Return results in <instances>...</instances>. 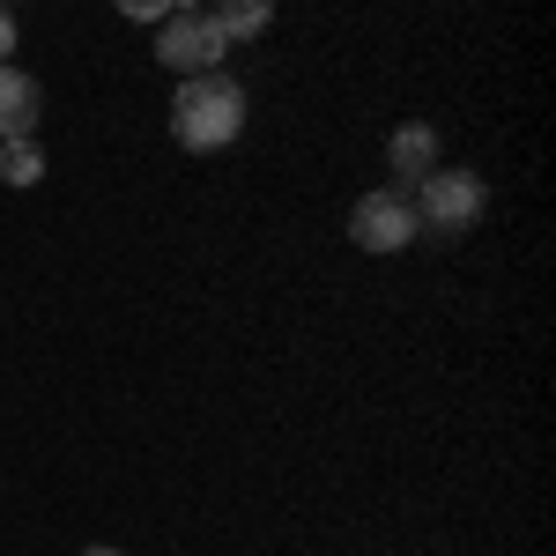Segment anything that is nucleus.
<instances>
[{
	"instance_id": "nucleus-1",
	"label": "nucleus",
	"mask_w": 556,
	"mask_h": 556,
	"mask_svg": "<svg viewBox=\"0 0 556 556\" xmlns=\"http://www.w3.org/2000/svg\"><path fill=\"white\" fill-rule=\"evenodd\" d=\"M172 134L178 149H230L238 134H245V89L230 83V75H193V83H178L172 97Z\"/></svg>"
},
{
	"instance_id": "nucleus-2",
	"label": "nucleus",
	"mask_w": 556,
	"mask_h": 556,
	"mask_svg": "<svg viewBox=\"0 0 556 556\" xmlns=\"http://www.w3.org/2000/svg\"><path fill=\"white\" fill-rule=\"evenodd\" d=\"M408 208H416V230L430 223V230L460 238L475 215L490 208V193H482V178H475V172H445V164H438V172H430L424 186H416V201H408Z\"/></svg>"
},
{
	"instance_id": "nucleus-3",
	"label": "nucleus",
	"mask_w": 556,
	"mask_h": 556,
	"mask_svg": "<svg viewBox=\"0 0 556 556\" xmlns=\"http://www.w3.org/2000/svg\"><path fill=\"white\" fill-rule=\"evenodd\" d=\"M223 52L230 45L215 38V23L201 15V8H172V23H164V38H156V60L172 67V75H223Z\"/></svg>"
},
{
	"instance_id": "nucleus-4",
	"label": "nucleus",
	"mask_w": 556,
	"mask_h": 556,
	"mask_svg": "<svg viewBox=\"0 0 556 556\" xmlns=\"http://www.w3.org/2000/svg\"><path fill=\"white\" fill-rule=\"evenodd\" d=\"M349 238H356L364 253H408V245H416V208H408V193H393V186L364 193V201L349 208Z\"/></svg>"
},
{
	"instance_id": "nucleus-5",
	"label": "nucleus",
	"mask_w": 556,
	"mask_h": 556,
	"mask_svg": "<svg viewBox=\"0 0 556 556\" xmlns=\"http://www.w3.org/2000/svg\"><path fill=\"white\" fill-rule=\"evenodd\" d=\"M38 119H45V89L8 60L0 67V141H38Z\"/></svg>"
},
{
	"instance_id": "nucleus-6",
	"label": "nucleus",
	"mask_w": 556,
	"mask_h": 556,
	"mask_svg": "<svg viewBox=\"0 0 556 556\" xmlns=\"http://www.w3.org/2000/svg\"><path fill=\"white\" fill-rule=\"evenodd\" d=\"M386 164H393V178H416L424 186L430 172H438V127H393V141H386Z\"/></svg>"
},
{
	"instance_id": "nucleus-7",
	"label": "nucleus",
	"mask_w": 556,
	"mask_h": 556,
	"mask_svg": "<svg viewBox=\"0 0 556 556\" xmlns=\"http://www.w3.org/2000/svg\"><path fill=\"white\" fill-rule=\"evenodd\" d=\"M208 23H215V38H223V45H230V38H260V30H267V0H230V8H215Z\"/></svg>"
},
{
	"instance_id": "nucleus-8",
	"label": "nucleus",
	"mask_w": 556,
	"mask_h": 556,
	"mask_svg": "<svg viewBox=\"0 0 556 556\" xmlns=\"http://www.w3.org/2000/svg\"><path fill=\"white\" fill-rule=\"evenodd\" d=\"M0 178H8V186H38L45 178V149L38 141H0Z\"/></svg>"
},
{
	"instance_id": "nucleus-9",
	"label": "nucleus",
	"mask_w": 556,
	"mask_h": 556,
	"mask_svg": "<svg viewBox=\"0 0 556 556\" xmlns=\"http://www.w3.org/2000/svg\"><path fill=\"white\" fill-rule=\"evenodd\" d=\"M127 15H134V23H156V15L172 23V8H164V0H127Z\"/></svg>"
},
{
	"instance_id": "nucleus-10",
	"label": "nucleus",
	"mask_w": 556,
	"mask_h": 556,
	"mask_svg": "<svg viewBox=\"0 0 556 556\" xmlns=\"http://www.w3.org/2000/svg\"><path fill=\"white\" fill-rule=\"evenodd\" d=\"M8 60H15V15L0 8V67H8Z\"/></svg>"
},
{
	"instance_id": "nucleus-11",
	"label": "nucleus",
	"mask_w": 556,
	"mask_h": 556,
	"mask_svg": "<svg viewBox=\"0 0 556 556\" xmlns=\"http://www.w3.org/2000/svg\"><path fill=\"white\" fill-rule=\"evenodd\" d=\"M83 556H127V549H83Z\"/></svg>"
}]
</instances>
